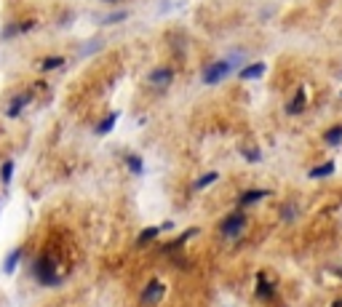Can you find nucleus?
<instances>
[{
    "label": "nucleus",
    "instance_id": "1",
    "mask_svg": "<svg viewBox=\"0 0 342 307\" xmlns=\"http://www.w3.org/2000/svg\"><path fill=\"white\" fill-rule=\"evenodd\" d=\"M32 275L43 286H56L62 281V275H59V265H56L54 254H41L35 259V265H32Z\"/></svg>",
    "mask_w": 342,
    "mask_h": 307
},
{
    "label": "nucleus",
    "instance_id": "2",
    "mask_svg": "<svg viewBox=\"0 0 342 307\" xmlns=\"http://www.w3.org/2000/svg\"><path fill=\"white\" fill-rule=\"evenodd\" d=\"M243 227H246V211H243V208H238V211L227 214V217L222 219L219 232H222V238L233 241V238H238V235L243 232Z\"/></svg>",
    "mask_w": 342,
    "mask_h": 307
},
{
    "label": "nucleus",
    "instance_id": "3",
    "mask_svg": "<svg viewBox=\"0 0 342 307\" xmlns=\"http://www.w3.org/2000/svg\"><path fill=\"white\" fill-rule=\"evenodd\" d=\"M235 61L238 59H216L214 64L206 67V72H203V83H209V86H212V83H219L225 75H230V72H233Z\"/></svg>",
    "mask_w": 342,
    "mask_h": 307
},
{
    "label": "nucleus",
    "instance_id": "4",
    "mask_svg": "<svg viewBox=\"0 0 342 307\" xmlns=\"http://www.w3.org/2000/svg\"><path fill=\"white\" fill-rule=\"evenodd\" d=\"M163 291H166V286H163L158 278H152L150 283L145 286V291H142V305H152V302H158V299L163 297Z\"/></svg>",
    "mask_w": 342,
    "mask_h": 307
},
{
    "label": "nucleus",
    "instance_id": "5",
    "mask_svg": "<svg viewBox=\"0 0 342 307\" xmlns=\"http://www.w3.org/2000/svg\"><path fill=\"white\" fill-rule=\"evenodd\" d=\"M147 81H150L152 86L163 88V86H169V83L174 81V70H171V67H158V70L150 72V78H147Z\"/></svg>",
    "mask_w": 342,
    "mask_h": 307
},
{
    "label": "nucleus",
    "instance_id": "6",
    "mask_svg": "<svg viewBox=\"0 0 342 307\" xmlns=\"http://www.w3.org/2000/svg\"><path fill=\"white\" fill-rule=\"evenodd\" d=\"M30 102H32V94H19V96H14V99H11V104L5 107V115H8V118H19L21 110H24Z\"/></svg>",
    "mask_w": 342,
    "mask_h": 307
},
{
    "label": "nucleus",
    "instance_id": "7",
    "mask_svg": "<svg viewBox=\"0 0 342 307\" xmlns=\"http://www.w3.org/2000/svg\"><path fill=\"white\" fill-rule=\"evenodd\" d=\"M270 195V190H246L241 192V198H238V208H249L252 203H259L262 198Z\"/></svg>",
    "mask_w": 342,
    "mask_h": 307
},
{
    "label": "nucleus",
    "instance_id": "8",
    "mask_svg": "<svg viewBox=\"0 0 342 307\" xmlns=\"http://www.w3.org/2000/svg\"><path fill=\"white\" fill-rule=\"evenodd\" d=\"M273 291H276V288H273V283L267 281L265 272H256V297L259 299H273Z\"/></svg>",
    "mask_w": 342,
    "mask_h": 307
},
{
    "label": "nucleus",
    "instance_id": "9",
    "mask_svg": "<svg viewBox=\"0 0 342 307\" xmlns=\"http://www.w3.org/2000/svg\"><path fill=\"white\" fill-rule=\"evenodd\" d=\"M262 72H265V64H262V61H254V64L243 67V70L238 72V78H241V81H254V78H259Z\"/></svg>",
    "mask_w": 342,
    "mask_h": 307
},
{
    "label": "nucleus",
    "instance_id": "10",
    "mask_svg": "<svg viewBox=\"0 0 342 307\" xmlns=\"http://www.w3.org/2000/svg\"><path fill=\"white\" fill-rule=\"evenodd\" d=\"M198 235V230H195V227H192V230H187V232H182V235L179 238H176V241L174 243H169V246L166 248H163V251H166V254H174L176 251V248H182V246H185V243L187 241H190V238H195Z\"/></svg>",
    "mask_w": 342,
    "mask_h": 307
},
{
    "label": "nucleus",
    "instance_id": "11",
    "mask_svg": "<svg viewBox=\"0 0 342 307\" xmlns=\"http://www.w3.org/2000/svg\"><path fill=\"white\" fill-rule=\"evenodd\" d=\"M118 118H121V112H110V115H107L105 121L99 123V126H96V134H99V136L110 134L112 128H115V121H118Z\"/></svg>",
    "mask_w": 342,
    "mask_h": 307
},
{
    "label": "nucleus",
    "instance_id": "12",
    "mask_svg": "<svg viewBox=\"0 0 342 307\" xmlns=\"http://www.w3.org/2000/svg\"><path fill=\"white\" fill-rule=\"evenodd\" d=\"M323 142H326L329 147H337V144H342V123L340 126H332L326 134H323Z\"/></svg>",
    "mask_w": 342,
    "mask_h": 307
},
{
    "label": "nucleus",
    "instance_id": "13",
    "mask_svg": "<svg viewBox=\"0 0 342 307\" xmlns=\"http://www.w3.org/2000/svg\"><path fill=\"white\" fill-rule=\"evenodd\" d=\"M19 259H21V248H14V251L3 259V272H8V275H11V272L16 270V265H19Z\"/></svg>",
    "mask_w": 342,
    "mask_h": 307
},
{
    "label": "nucleus",
    "instance_id": "14",
    "mask_svg": "<svg viewBox=\"0 0 342 307\" xmlns=\"http://www.w3.org/2000/svg\"><path fill=\"white\" fill-rule=\"evenodd\" d=\"M62 64H64V56H45V59L41 61V70L51 72V70H59Z\"/></svg>",
    "mask_w": 342,
    "mask_h": 307
},
{
    "label": "nucleus",
    "instance_id": "15",
    "mask_svg": "<svg viewBox=\"0 0 342 307\" xmlns=\"http://www.w3.org/2000/svg\"><path fill=\"white\" fill-rule=\"evenodd\" d=\"M332 174H334V161H329V163H323V166L313 168L310 179H323V176H332Z\"/></svg>",
    "mask_w": 342,
    "mask_h": 307
},
{
    "label": "nucleus",
    "instance_id": "16",
    "mask_svg": "<svg viewBox=\"0 0 342 307\" xmlns=\"http://www.w3.org/2000/svg\"><path fill=\"white\" fill-rule=\"evenodd\" d=\"M302 110H305V91H299V94L292 99V104L286 107L289 115H297V112H302Z\"/></svg>",
    "mask_w": 342,
    "mask_h": 307
},
{
    "label": "nucleus",
    "instance_id": "17",
    "mask_svg": "<svg viewBox=\"0 0 342 307\" xmlns=\"http://www.w3.org/2000/svg\"><path fill=\"white\" fill-rule=\"evenodd\" d=\"M126 166H128L134 174H142V171H145V163H142V158L136 155V152H128V155H126Z\"/></svg>",
    "mask_w": 342,
    "mask_h": 307
},
{
    "label": "nucleus",
    "instance_id": "18",
    "mask_svg": "<svg viewBox=\"0 0 342 307\" xmlns=\"http://www.w3.org/2000/svg\"><path fill=\"white\" fill-rule=\"evenodd\" d=\"M158 232H161V227H147V230L142 232L139 238H136V246H145V243H150L152 238H158Z\"/></svg>",
    "mask_w": 342,
    "mask_h": 307
},
{
    "label": "nucleus",
    "instance_id": "19",
    "mask_svg": "<svg viewBox=\"0 0 342 307\" xmlns=\"http://www.w3.org/2000/svg\"><path fill=\"white\" fill-rule=\"evenodd\" d=\"M216 179H219V174H216V171H209V174H203V176H201V179H198V182H195V184H192V187H195V190H203V187L214 184Z\"/></svg>",
    "mask_w": 342,
    "mask_h": 307
},
{
    "label": "nucleus",
    "instance_id": "20",
    "mask_svg": "<svg viewBox=\"0 0 342 307\" xmlns=\"http://www.w3.org/2000/svg\"><path fill=\"white\" fill-rule=\"evenodd\" d=\"M11 176H14V163L5 161V163H3V168H0V182H3V187H8V184H11Z\"/></svg>",
    "mask_w": 342,
    "mask_h": 307
},
{
    "label": "nucleus",
    "instance_id": "21",
    "mask_svg": "<svg viewBox=\"0 0 342 307\" xmlns=\"http://www.w3.org/2000/svg\"><path fill=\"white\" fill-rule=\"evenodd\" d=\"M16 35H21L19 32V24H8L3 30V41H11V38H16Z\"/></svg>",
    "mask_w": 342,
    "mask_h": 307
},
{
    "label": "nucleus",
    "instance_id": "22",
    "mask_svg": "<svg viewBox=\"0 0 342 307\" xmlns=\"http://www.w3.org/2000/svg\"><path fill=\"white\" fill-rule=\"evenodd\" d=\"M126 16H128L126 11H118V14H110V16H107V19L102 21V24H115V21H123Z\"/></svg>",
    "mask_w": 342,
    "mask_h": 307
},
{
    "label": "nucleus",
    "instance_id": "23",
    "mask_svg": "<svg viewBox=\"0 0 342 307\" xmlns=\"http://www.w3.org/2000/svg\"><path fill=\"white\" fill-rule=\"evenodd\" d=\"M294 214H297V211H294V206H292V203H286V206H283V211H281V217L286 219V222H292Z\"/></svg>",
    "mask_w": 342,
    "mask_h": 307
},
{
    "label": "nucleus",
    "instance_id": "24",
    "mask_svg": "<svg viewBox=\"0 0 342 307\" xmlns=\"http://www.w3.org/2000/svg\"><path fill=\"white\" fill-rule=\"evenodd\" d=\"M32 27H35V19H27V21H19V32L24 35V32H30Z\"/></svg>",
    "mask_w": 342,
    "mask_h": 307
},
{
    "label": "nucleus",
    "instance_id": "25",
    "mask_svg": "<svg viewBox=\"0 0 342 307\" xmlns=\"http://www.w3.org/2000/svg\"><path fill=\"white\" fill-rule=\"evenodd\" d=\"M243 158H246V161H259V150H243Z\"/></svg>",
    "mask_w": 342,
    "mask_h": 307
},
{
    "label": "nucleus",
    "instance_id": "26",
    "mask_svg": "<svg viewBox=\"0 0 342 307\" xmlns=\"http://www.w3.org/2000/svg\"><path fill=\"white\" fill-rule=\"evenodd\" d=\"M332 307H342V299H334V305Z\"/></svg>",
    "mask_w": 342,
    "mask_h": 307
},
{
    "label": "nucleus",
    "instance_id": "27",
    "mask_svg": "<svg viewBox=\"0 0 342 307\" xmlns=\"http://www.w3.org/2000/svg\"><path fill=\"white\" fill-rule=\"evenodd\" d=\"M105 3H118V0H105Z\"/></svg>",
    "mask_w": 342,
    "mask_h": 307
}]
</instances>
